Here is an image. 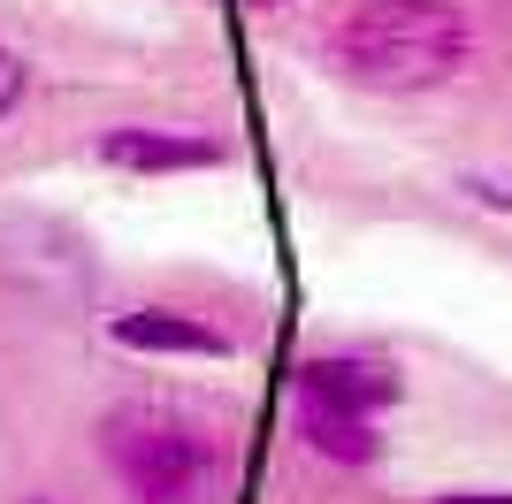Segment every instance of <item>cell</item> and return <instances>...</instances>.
<instances>
[{"label": "cell", "mask_w": 512, "mask_h": 504, "mask_svg": "<svg viewBox=\"0 0 512 504\" xmlns=\"http://www.w3.org/2000/svg\"><path fill=\"white\" fill-rule=\"evenodd\" d=\"M291 436L329 466H375L383 459V420L329 413V405H314V398H291Z\"/></svg>", "instance_id": "8992f818"}, {"label": "cell", "mask_w": 512, "mask_h": 504, "mask_svg": "<svg viewBox=\"0 0 512 504\" xmlns=\"http://www.w3.org/2000/svg\"><path fill=\"white\" fill-rule=\"evenodd\" d=\"M31 504H54V497H31Z\"/></svg>", "instance_id": "8fae6325"}, {"label": "cell", "mask_w": 512, "mask_h": 504, "mask_svg": "<svg viewBox=\"0 0 512 504\" xmlns=\"http://www.w3.org/2000/svg\"><path fill=\"white\" fill-rule=\"evenodd\" d=\"M107 336L138 359H237L245 352L237 329H222L207 314H184V306H123V314H107Z\"/></svg>", "instance_id": "5b68a950"}, {"label": "cell", "mask_w": 512, "mask_h": 504, "mask_svg": "<svg viewBox=\"0 0 512 504\" xmlns=\"http://www.w3.org/2000/svg\"><path fill=\"white\" fill-rule=\"evenodd\" d=\"M436 504H512V489H444Z\"/></svg>", "instance_id": "9c48e42d"}, {"label": "cell", "mask_w": 512, "mask_h": 504, "mask_svg": "<svg viewBox=\"0 0 512 504\" xmlns=\"http://www.w3.org/2000/svg\"><path fill=\"white\" fill-rule=\"evenodd\" d=\"M474 23L459 0H360L344 8V23L329 31V62L360 92H436L467 69Z\"/></svg>", "instance_id": "6da1fadb"}, {"label": "cell", "mask_w": 512, "mask_h": 504, "mask_svg": "<svg viewBox=\"0 0 512 504\" xmlns=\"http://www.w3.org/2000/svg\"><path fill=\"white\" fill-rule=\"evenodd\" d=\"M245 8H260V16H276V8H291V0H245Z\"/></svg>", "instance_id": "30bf717a"}, {"label": "cell", "mask_w": 512, "mask_h": 504, "mask_svg": "<svg viewBox=\"0 0 512 504\" xmlns=\"http://www.w3.org/2000/svg\"><path fill=\"white\" fill-rule=\"evenodd\" d=\"M23 92H31V62H23L16 46H0V123L23 107Z\"/></svg>", "instance_id": "52a82bcc"}, {"label": "cell", "mask_w": 512, "mask_h": 504, "mask_svg": "<svg viewBox=\"0 0 512 504\" xmlns=\"http://www.w3.org/2000/svg\"><path fill=\"white\" fill-rule=\"evenodd\" d=\"M291 398H314V405L352 413V420H383L390 405L406 398V375L383 352H306L299 375H291Z\"/></svg>", "instance_id": "3957f363"}, {"label": "cell", "mask_w": 512, "mask_h": 504, "mask_svg": "<svg viewBox=\"0 0 512 504\" xmlns=\"http://www.w3.org/2000/svg\"><path fill=\"white\" fill-rule=\"evenodd\" d=\"M92 153L107 168H123V176H199V168L230 161V138L192 130V123H115V130H100Z\"/></svg>", "instance_id": "277c9868"}, {"label": "cell", "mask_w": 512, "mask_h": 504, "mask_svg": "<svg viewBox=\"0 0 512 504\" xmlns=\"http://www.w3.org/2000/svg\"><path fill=\"white\" fill-rule=\"evenodd\" d=\"M92 443H100L107 474L123 482L130 504H207L214 482H222V436L199 413L161 405V398L107 405Z\"/></svg>", "instance_id": "7a4b0ae2"}, {"label": "cell", "mask_w": 512, "mask_h": 504, "mask_svg": "<svg viewBox=\"0 0 512 504\" xmlns=\"http://www.w3.org/2000/svg\"><path fill=\"white\" fill-rule=\"evenodd\" d=\"M459 191L482 199V207H512V176H482V168H474V176H459Z\"/></svg>", "instance_id": "ba28073f"}]
</instances>
